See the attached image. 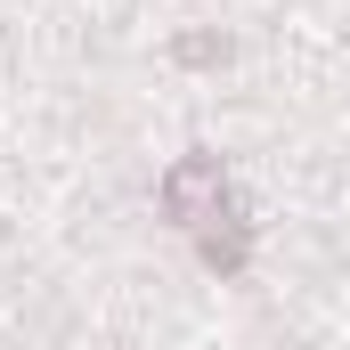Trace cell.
Listing matches in <instances>:
<instances>
[{"label":"cell","instance_id":"obj_1","mask_svg":"<svg viewBox=\"0 0 350 350\" xmlns=\"http://www.w3.org/2000/svg\"><path fill=\"white\" fill-rule=\"evenodd\" d=\"M220 204H228V172H220V155H187V163L163 172V212H172L179 228H212Z\"/></svg>","mask_w":350,"mask_h":350},{"label":"cell","instance_id":"obj_3","mask_svg":"<svg viewBox=\"0 0 350 350\" xmlns=\"http://www.w3.org/2000/svg\"><path fill=\"white\" fill-rule=\"evenodd\" d=\"M179 57H187V66H212V57H228V41H212V33H196V41H179Z\"/></svg>","mask_w":350,"mask_h":350},{"label":"cell","instance_id":"obj_2","mask_svg":"<svg viewBox=\"0 0 350 350\" xmlns=\"http://www.w3.org/2000/svg\"><path fill=\"white\" fill-rule=\"evenodd\" d=\"M245 253H253V220H237V212H228V228H204V261L220 269V277H237Z\"/></svg>","mask_w":350,"mask_h":350}]
</instances>
